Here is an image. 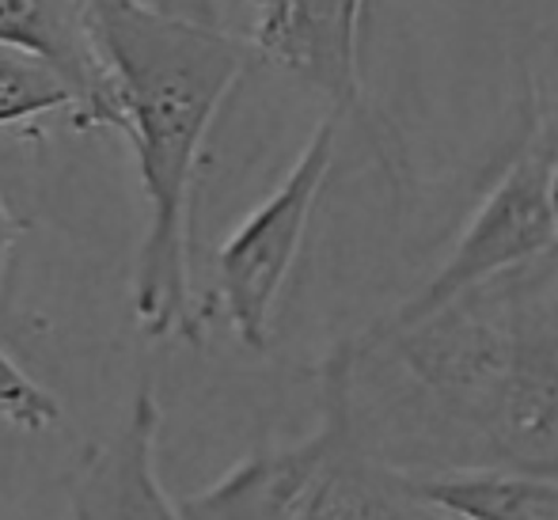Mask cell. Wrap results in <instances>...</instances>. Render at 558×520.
Wrapping results in <instances>:
<instances>
[{
    "label": "cell",
    "mask_w": 558,
    "mask_h": 520,
    "mask_svg": "<svg viewBox=\"0 0 558 520\" xmlns=\"http://www.w3.org/2000/svg\"><path fill=\"white\" fill-rule=\"evenodd\" d=\"M353 365L357 350L342 342L324 361L319 430L301 445L258 448L214 486L175 501L179 520H312L327 479V463L353 422Z\"/></svg>",
    "instance_id": "4"
},
{
    "label": "cell",
    "mask_w": 558,
    "mask_h": 520,
    "mask_svg": "<svg viewBox=\"0 0 558 520\" xmlns=\"http://www.w3.org/2000/svg\"><path fill=\"white\" fill-rule=\"evenodd\" d=\"M0 50L38 61L65 84L76 130H118L114 92L84 23V0H0Z\"/></svg>",
    "instance_id": "7"
},
{
    "label": "cell",
    "mask_w": 558,
    "mask_h": 520,
    "mask_svg": "<svg viewBox=\"0 0 558 520\" xmlns=\"http://www.w3.org/2000/svg\"><path fill=\"white\" fill-rule=\"evenodd\" d=\"M247 31L235 35L251 58L312 81L338 110L361 104L357 35L368 0H240Z\"/></svg>",
    "instance_id": "5"
},
{
    "label": "cell",
    "mask_w": 558,
    "mask_h": 520,
    "mask_svg": "<svg viewBox=\"0 0 558 520\" xmlns=\"http://www.w3.org/2000/svg\"><path fill=\"white\" fill-rule=\"evenodd\" d=\"M0 418L20 430H50L61 418V407L43 384H35L4 350H0Z\"/></svg>",
    "instance_id": "10"
},
{
    "label": "cell",
    "mask_w": 558,
    "mask_h": 520,
    "mask_svg": "<svg viewBox=\"0 0 558 520\" xmlns=\"http://www.w3.org/2000/svg\"><path fill=\"white\" fill-rule=\"evenodd\" d=\"M50 110H73L65 84L38 61L0 50V125H23Z\"/></svg>",
    "instance_id": "9"
},
{
    "label": "cell",
    "mask_w": 558,
    "mask_h": 520,
    "mask_svg": "<svg viewBox=\"0 0 558 520\" xmlns=\"http://www.w3.org/2000/svg\"><path fill=\"white\" fill-rule=\"evenodd\" d=\"M145 12L163 15V20L186 23V27H206V31H225V8L221 0H133Z\"/></svg>",
    "instance_id": "11"
},
{
    "label": "cell",
    "mask_w": 558,
    "mask_h": 520,
    "mask_svg": "<svg viewBox=\"0 0 558 520\" xmlns=\"http://www.w3.org/2000/svg\"><path fill=\"white\" fill-rule=\"evenodd\" d=\"M547 206L558 228V107L551 110V168H547Z\"/></svg>",
    "instance_id": "13"
},
{
    "label": "cell",
    "mask_w": 558,
    "mask_h": 520,
    "mask_svg": "<svg viewBox=\"0 0 558 520\" xmlns=\"http://www.w3.org/2000/svg\"><path fill=\"white\" fill-rule=\"evenodd\" d=\"M23 232V225L12 217V209L4 206V198H0V286H4V270H8V255H12L15 247V235Z\"/></svg>",
    "instance_id": "12"
},
{
    "label": "cell",
    "mask_w": 558,
    "mask_h": 520,
    "mask_svg": "<svg viewBox=\"0 0 558 520\" xmlns=\"http://www.w3.org/2000/svg\"><path fill=\"white\" fill-rule=\"evenodd\" d=\"M92 46L114 92L118 130L137 156L148 202L133 266V312L156 338H202L191 301V194L209 125L251 50L228 31L186 27L133 0H84Z\"/></svg>",
    "instance_id": "1"
},
{
    "label": "cell",
    "mask_w": 558,
    "mask_h": 520,
    "mask_svg": "<svg viewBox=\"0 0 558 520\" xmlns=\"http://www.w3.org/2000/svg\"><path fill=\"white\" fill-rule=\"evenodd\" d=\"M411 491L441 520H558V475L547 471L411 475Z\"/></svg>",
    "instance_id": "8"
},
{
    "label": "cell",
    "mask_w": 558,
    "mask_h": 520,
    "mask_svg": "<svg viewBox=\"0 0 558 520\" xmlns=\"http://www.w3.org/2000/svg\"><path fill=\"white\" fill-rule=\"evenodd\" d=\"M551 110L536 104V92H529L524 104V133L517 153L509 156L498 183L486 191L478 209L463 225L452 255L445 266L396 309L388 323L373 327L365 338L353 342V350H368L380 338H396L403 330L418 327L422 319L445 312L460 297L490 286L513 270H524L536 258L558 251V228L547 206V168H551Z\"/></svg>",
    "instance_id": "2"
},
{
    "label": "cell",
    "mask_w": 558,
    "mask_h": 520,
    "mask_svg": "<svg viewBox=\"0 0 558 520\" xmlns=\"http://www.w3.org/2000/svg\"><path fill=\"white\" fill-rule=\"evenodd\" d=\"M342 114L345 110L331 107V114L319 118L278 191L258 209H251L217 251V304L232 323L235 338L251 350L270 346L274 304L301 255L312 209L335 168Z\"/></svg>",
    "instance_id": "3"
},
{
    "label": "cell",
    "mask_w": 558,
    "mask_h": 520,
    "mask_svg": "<svg viewBox=\"0 0 558 520\" xmlns=\"http://www.w3.org/2000/svg\"><path fill=\"white\" fill-rule=\"evenodd\" d=\"M156 433L160 407L145 380L122 430L92 445L65 475L73 520H179L175 501L156 475Z\"/></svg>",
    "instance_id": "6"
}]
</instances>
